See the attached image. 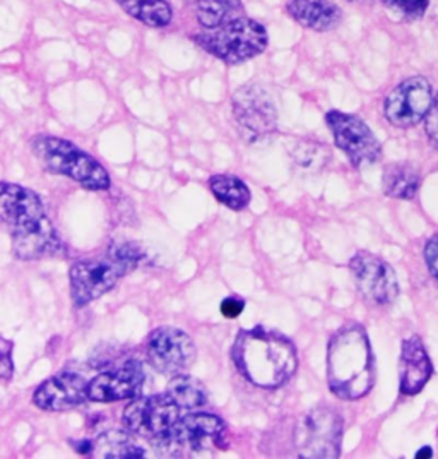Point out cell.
Segmentation results:
<instances>
[{"label":"cell","instance_id":"6da1fadb","mask_svg":"<svg viewBox=\"0 0 438 459\" xmlns=\"http://www.w3.org/2000/svg\"><path fill=\"white\" fill-rule=\"evenodd\" d=\"M0 227L13 238V252L21 261L58 255L62 244L39 195L18 184L0 182Z\"/></svg>","mask_w":438,"mask_h":459},{"label":"cell","instance_id":"7a4b0ae2","mask_svg":"<svg viewBox=\"0 0 438 459\" xmlns=\"http://www.w3.org/2000/svg\"><path fill=\"white\" fill-rule=\"evenodd\" d=\"M233 359L250 383L266 389L283 385L298 365L293 343L262 327L238 334L233 346Z\"/></svg>","mask_w":438,"mask_h":459},{"label":"cell","instance_id":"3957f363","mask_svg":"<svg viewBox=\"0 0 438 459\" xmlns=\"http://www.w3.org/2000/svg\"><path fill=\"white\" fill-rule=\"evenodd\" d=\"M375 368L372 346L360 325L339 329L327 350V383L341 400L363 398L374 385Z\"/></svg>","mask_w":438,"mask_h":459},{"label":"cell","instance_id":"277c9868","mask_svg":"<svg viewBox=\"0 0 438 459\" xmlns=\"http://www.w3.org/2000/svg\"><path fill=\"white\" fill-rule=\"evenodd\" d=\"M142 259L141 250L133 244L108 247L93 257L77 261L71 268V293L77 307L88 306L112 288Z\"/></svg>","mask_w":438,"mask_h":459},{"label":"cell","instance_id":"5b68a950","mask_svg":"<svg viewBox=\"0 0 438 459\" xmlns=\"http://www.w3.org/2000/svg\"><path fill=\"white\" fill-rule=\"evenodd\" d=\"M31 148L47 172L65 175L90 191H107L110 187V175L103 165L71 141L39 135L31 141Z\"/></svg>","mask_w":438,"mask_h":459},{"label":"cell","instance_id":"8992f818","mask_svg":"<svg viewBox=\"0 0 438 459\" xmlns=\"http://www.w3.org/2000/svg\"><path fill=\"white\" fill-rule=\"evenodd\" d=\"M195 41L214 57L227 64H240L266 50L267 33L257 21L233 18L195 37Z\"/></svg>","mask_w":438,"mask_h":459},{"label":"cell","instance_id":"52a82bcc","mask_svg":"<svg viewBox=\"0 0 438 459\" xmlns=\"http://www.w3.org/2000/svg\"><path fill=\"white\" fill-rule=\"evenodd\" d=\"M344 423L331 408L305 413L295 427V446L302 458L329 459L341 455Z\"/></svg>","mask_w":438,"mask_h":459},{"label":"cell","instance_id":"ba28073f","mask_svg":"<svg viewBox=\"0 0 438 459\" xmlns=\"http://www.w3.org/2000/svg\"><path fill=\"white\" fill-rule=\"evenodd\" d=\"M233 117L240 135L248 144L266 143L278 127L272 98L262 86H244L233 96Z\"/></svg>","mask_w":438,"mask_h":459},{"label":"cell","instance_id":"9c48e42d","mask_svg":"<svg viewBox=\"0 0 438 459\" xmlns=\"http://www.w3.org/2000/svg\"><path fill=\"white\" fill-rule=\"evenodd\" d=\"M180 411L182 408L165 393L129 403L122 420L131 434L156 440L172 430L173 425L180 420Z\"/></svg>","mask_w":438,"mask_h":459},{"label":"cell","instance_id":"30bf717a","mask_svg":"<svg viewBox=\"0 0 438 459\" xmlns=\"http://www.w3.org/2000/svg\"><path fill=\"white\" fill-rule=\"evenodd\" d=\"M146 353L154 370L165 376L184 374L195 360V346L191 336L185 331L170 325L151 333L146 344Z\"/></svg>","mask_w":438,"mask_h":459},{"label":"cell","instance_id":"8fae6325","mask_svg":"<svg viewBox=\"0 0 438 459\" xmlns=\"http://www.w3.org/2000/svg\"><path fill=\"white\" fill-rule=\"evenodd\" d=\"M349 268L353 271L356 287L368 304L387 306L399 295L398 274L381 257L362 250L351 259Z\"/></svg>","mask_w":438,"mask_h":459},{"label":"cell","instance_id":"7c38bea8","mask_svg":"<svg viewBox=\"0 0 438 459\" xmlns=\"http://www.w3.org/2000/svg\"><path fill=\"white\" fill-rule=\"evenodd\" d=\"M325 120L334 134L336 144L348 154L355 167L379 161L381 144L362 118L343 112H329Z\"/></svg>","mask_w":438,"mask_h":459},{"label":"cell","instance_id":"4fadbf2b","mask_svg":"<svg viewBox=\"0 0 438 459\" xmlns=\"http://www.w3.org/2000/svg\"><path fill=\"white\" fill-rule=\"evenodd\" d=\"M227 432V425L216 415L210 413H192L176 421L172 430L156 439V442L163 444L170 451H185V453H197V451H208L216 444L223 440Z\"/></svg>","mask_w":438,"mask_h":459},{"label":"cell","instance_id":"5bb4252c","mask_svg":"<svg viewBox=\"0 0 438 459\" xmlns=\"http://www.w3.org/2000/svg\"><path fill=\"white\" fill-rule=\"evenodd\" d=\"M434 103L430 82L425 77H409L387 96L383 112L396 127H413L419 124Z\"/></svg>","mask_w":438,"mask_h":459},{"label":"cell","instance_id":"9a60e30c","mask_svg":"<svg viewBox=\"0 0 438 459\" xmlns=\"http://www.w3.org/2000/svg\"><path fill=\"white\" fill-rule=\"evenodd\" d=\"M144 370L137 362L115 368L110 372H103L96 376L88 385V398L91 402L114 403L131 400L139 394L144 384Z\"/></svg>","mask_w":438,"mask_h":459},{"label":"cell","instance_id":"2e32d148","mask_svg":"<svg viewBox=\"0 0 438 459\" xmlns=\"http://www.w3.org/2000/svg\"><path fill=\"white\" fill-rule=\"evenodd\" d=\"M88 385L90 383L79 374H57L39 385L33 403L45 411H65L90 400Z\"/></svg>","mask_w":438,"mask_h":459},{"label":"cell","instance_id":"e0dca14e","mask_svg":"<svg viewBox=\"0 0 438 459\" xmlns=\"http://www.w3.org/2000/svg\"><path fill=\"white\" fill-rule=\"evenodd\" d=\"M432 376V362L421 340L413 336L402 343L400 353V393L417 394Z\"/></svg>","mask_w":438,"mask_h":459},{"label":"cell","instance_id":"ac0fdd59","mask_svg":"<svg viewBox=\"0 0 438 459\" xmlns=\"http://www.w3.org/2000/svg\"><path fill=\"white\" fill-rule=\"evenodd\" d=\"M286 9L293 20L313 31H331L343 20L334 0H289Z\"/></svg>","mask_w":438,"mask_h":459},{"label":"cell","instance_id":"d6986e66","mask_svg":"<svg viewBox=\"0 0 438 459\" xmlns=\"http://www.w3.org/2000/svg\"><path fill=\"white\" fill-rule=\"evenodd\" d=\"M98 458H141L144 449L125 432L108 430L93 442L91 451Z\"/></svg>","mask_w":438,"mask_h":459},{"label":"cell","instance_id":"ffe728a7","mask_svg":"<svg viewBox=\"0 0 438 459\" xmlns=\"http://www.w3.org/2000/svg\"><path fill=\"white\" fill-rule=\"evenodd\" d=\"M383 192L396 199H413L419 189V175L413 167L392 163L383 170Z\"/></svg>","mask_w":438,"mask_h":459},{"label":"cell","instance_id":"44dd1931","mask_svg":"<svg viewBox=\"0 0 438 459\" xmlns=\"http://www.w3.org/2000/svg\"><path fill=\"white\" fill-rule=\"evenodd\" d=\"M122 9L151 28H163L172 22L173 13L165 0H118Z\"/></svg>","mask_w":438,"mask_h":459},{"label":"cell","instance_id":"7402d4cb","mask_svg":"<svg viewBox=\"0 0 438 459\" xmlns=\"http://www.w3.org/2000/svg\"><path fill=\"white\" fill-rule=\"evenodd\" d=\"M210 187L216 199L229 210H244L250 203V191L247 186L236 177L216 175L210 178Z\"/></svg>","mask_w":438,"mask_h":459},{"label":"cell","instance_id":"603a6c76","mask_svg":"<svg viewBox=\"0 0 438 459\" xmlns=\"http://www.w3.org/2000/svg\"><path fill=\"white\" fill-rule=\"evenodd\" d=\"M167 393L172 396L182 410H193L204 406L208 402V391L204 384L195 377L184 374L173 376L172 383L168 384Z\"/></svg>","mask_w":438,"mask_h":459},{"label":"cell","instance_id":"cb8c5ba5","mask_svg":"<svg viewBox=\"0 0 438 459\" xmlns=\"http://www.w3.org/2000/svg\"><path fill=\"white\" fill-rule=\"evenodd\" d=\"M197 18L206 28H216L233 20L242 11V0H192Z\"/></svg>","mask_w":438,"mask_h":459},{"label":"cell","instance_id":"d4e9b609","mask_svg":"<svg viewBox=\"0 0 438 459\" xmlns=\"http://www.w3.org/2000/svg\"><path fill=\"white\" fill-rule=\"evenodd\" d=\"M293 158L300 169H304L306 172H317L327 161V152L319 144L300 143L293 152Z\"/></svg>","mask_w":438,"mask_h":459},{"label":"cell","instance_id":"484cf974","mask_svg":"<svg viewBox=\"0 0 438 459\" xmlns=\"http://www.w3.org/2000/svg\"><path fill=\"white\" fill-rule=\"evenodd\" d=\"M385 9L398 20L417 21L426 13L430 0H382Z\"/></svg>","mask_w":438,"mask_h":459},{"label":"cell","instance_id":"4316f807","mask_svg":"<svg viewBox=\"0 0 438 459\" xmlns=\"http://www.w3.org/2000/svg\"><path fill=\"white\" fill-rule=\"evenodd\" d=\"M14 374L13 364V343L0 336V379L9 381Z\"/></svg>","mask_w":438,"mask_h":459},{"label":"cell","instance_id":"83f0119b","mask_svg":"<svg viewBox=\"0 0 438 459\" xmlns=\"http://www.w3.org/2000/svg\"><path fill=\"white\" fill-rule=\"evenodd\" d=\"M425 129H426V134L430 137V141L438 148V95L434 100L428 114L425 117Z\"/></svg>","mask_w":438,"mask_h":459},{"label":"cell","instance_id":"f1b7e54d","mask_svg":"<svg viewBox=\"0 0 438 459\" xmlns=\"http://www.w3.org/2000/svg\"><path fill=\"white\" fill-rule=\"evenodd\" d=\"M425 261L430 273L438 280V237H434L425 247Z\"/></svg>","mask_w":438,"mask_h":459},{"label":"cell","instance_id":"f546056e","mask_svg":"<svg viewBox=\"0 0 438 459\" xmlns=\"http://www.w3.org/2000/svg\"><path fill=\"white\" fill-rule=\"evenodd\" d=\"M244 306H245L244 300H238V299L229 297V299H227V300L221 304V312H223V316H227V317H236L238 314H242Z\"/></svg>","mask_w":438,"mask_h":459},{"label":"cell","instance_id":"4dcf8cb0","mask_svg":"<svg viewBox=\"0 0 438 459\" xmlns=\"http://www.w3.org/2000/svg\"><path fill=\"white\" fill-rule=\"evenodd\" d=\"M432 458V449L430 447H423V449H419L418 455H417V458Z\"/></svg>","mask_w":438,"mask_h":459}]
</instances>
